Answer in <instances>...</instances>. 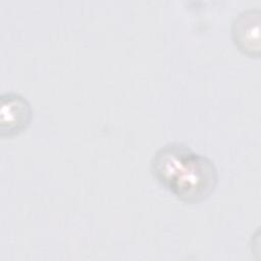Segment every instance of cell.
Wrapping results in <instances>:
<instances>
[{"instance_id": "1", "label": "cell", "mask_w": 261, "mask_h": 261, "mask_svg": "<svg viewBox=\"0 0 261 261\" xmlns=\"http://www.w3.org/2000/svg\"><path fill=\"white\" fill-rule=\"evenodd\" d=\"M153 176L179 200L196 203L207 198L217 184V169L206 156L180 143L160 148L152 157Z\"/></svg>"}, {"instance_id": "2", "label": "cell", "mask_w": 261, "mask_h": 261, "mask_svg": "<svg viewBox=\"0 0 261 261\" xmlns=\"http://www.w3.org/2000/svg\"><path fill=\"white\" fill-rule=\"evenodd\" d=\"M32 117L31 105L25 98L16 93L0 96V135L12 137L22 132Z\"/></svg>"}, {"instance_id": "3", "label": "cell", "mask_w": 261, "mask_h": 261, "mask_svg": "<svg viewBox=\"0 0 261 261\" xmlns=\"http://www.w3.org/2000/svg\"><path fill=\"white\" fill-rule=\"evenodd\" d=\"M259 9L243 10L236 16L231 25V36L239 50L249 56H259Z\"/></svg>"}]
</instances>
